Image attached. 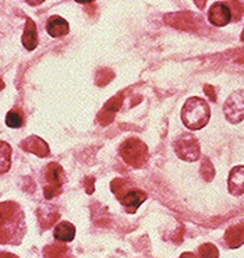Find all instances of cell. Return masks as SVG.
Returning a JSON list of instances; mask_svg holds the SVG:
<instances>
[{"instance_id": "8", "label": "cell", "mask_w": 244, "mask_h": 258, "mask_svg": "<svg viewBox=\"0 0 244 258\" xmlns=\"http://www.w3.org/2000/svg\"><path fill=\"white\" fill-rule=\"evenodd\" d=\"M147 192L138 188H129L127 191L119 198V201L121 205L125 207L126 211L129 214H136V211L138 210V207L143 204L144 201L147 200Z\"/></svg>"}, {"instance_id": "3", "label": "cell", "mask_w": 244, "mask_h": 258, "mask_svg": "<svg viewBox=\"0 0 244 258\" xmlns=\"http://www.w3.org/2000/svg\"><path fill=\"white\" fill-rule=\"evenodd\" d=\"M120 155L131 168L141 169L148 161V147L141 140L130 137L120 145Z\"/></svg>"}, {"instance_id": "10", "label": "cell", "mask_w": 244, "mask_h": 258, "mask_svg": "<svg viewBox=\"0 0 244 258\" xmlns=\"http://www.w3.org/2000/svg\"><path fill=\"white\" fill-rule=\"evenodd\" d=\"M121 102H123V95H116L113 98H110L107 103L102 108V110L98 114V120L101 123L102 126H106L110 121L114 119V114L119 110L120 106H121Z\"/></svg>"}, {"instance_id": "17", "label": "cell", "mask_w": 244, "mask_h": 258, "mask_svg": "<svg viewBox=\"0 0 244 258\" xmlns=\"http://www.w3.org/2000/svg\"><path fill=\"white\" fill-rule=\"evenodd\" d=\"M24 113L23 110L18 108H14L12 110H9L6 114V124L10 128H20L24 126Z\"/></svg>"}, {"instance_id": "23", "label": "cell", "mask_w": 244, "mask_h": 258, "mask_svg": "<svg viewBox=\"0 0 244 258\" xmlns=\"http://www.w3.org/2000/svg\"><path fill=\"white\" fill-rule=\"evenodd\" d=\"M3 88H5V83H3V81L0 80V91L3 90Z\"/></svg>"}, {"instance_id": "9", "label": "cell", "mask_w": 244, "mask_h": 258, "mask_svg": "<svg viewBox=\"0 0 244 258\" xmlns=\"http://www.w3.org/2000/svg\"><path fill=\"white\" fill-rule=\"evenodd\" d=\"M20 147L24 151H27V152L35 154L39 158H45V156H48L50 154L49 145L42 138L38 137V136H30L28 138L23 140Z\"/></svg>"}, {"instance_id": "16", "label": "cell", "mask_w": 244, "mask_h": 258, "mask_svg": "<svg viewBox=\"0 0 244 258\" xmlns=\"http://www.w3.org/2000/svg\"><path fill=\"white\" fill-rule=\"evenodd\" d=\"M12 145L6 141H0V174L7 173L12 168Z\"/></svg>"}, {"instance_id": "1", "label": "cell", "mask_w": 244, "mask_h": 258, "mask_svg": "<svg viewBox=\"0 0 244 258\" xmlns=\"http://www.w3.org/2000/svg\"><path fill=\"white\" fill-rule=\"evenodd\" d=\"M27 232L23 208L14 201L0 203V244L18 246Z\"/></svg>"}, {"instance_id": "7", "label": "cell", "mask_w": 244, "mask_h": 258, "mask_svg": "<svg viewBox=\"0 0 244 258\" xmlns=\"http://www.w3.org/2000/svg\"><path fill=\"white\" fill-rule=\"evenodd\" d=\"M208 18L211 24L216 27H225L232 20V9L226 3H214L209 9Z\"/></svg>"}, {"instance_id": "19", "label": "cell", "mask_w": 244, "mask_h": 258, "mask_svg": "<svg viewBox=\"0 0 244 258\" xmlns=\"http://www.w3.org/2000/svg\"><path fill=\"white\" fill-rule=\"evenodd\" d=\"M219 252L216 250V247L214 244H203L200 247V257L201 258H218Z\"/></svg>"}, {"instance_id": "12", "label": "cell", "mask_w": 244, "mask_h": 258, "mask_svg": "<svg viewBox=\"0 0 244 258\" xmlns=\"http://www.w3.org/2000/svg\"><path fill=\"white\" fill-rule=\"evenodd\" d=\"M46 31L52 38H60V36H66L70 32V27L65 18H62L60 16H52L48 18Z\"/></svg>"}, {"instance_id": "24", "label": "cell", "mask_w": 244, "mask_h": 258, "mask_svg": "<svg viewBox=\"0 0 244 258\" xmlns=\"http://www.w3.org/2000/svg\"><path fill=\"white\" fill-rule=\"evenodd\" d=\"M241 39H243V41H244V31H243V35H241Z\"/></svg>"}, {"instance_id": "11", "label": "cell", "mask_w": 244, "mask_h": 258, "mask_svg": "<svg viewBox=\"0 0 244 258\" xmlns=\"http://www.w3.org/2000/svg\"><path fill=\"white\" fill-rule=\"evenodd\" d=\"M227 188L233 196H243L244 194V166H236L229 173Z\"/></svg>"}, {"instance_id": "2", "label": "cell", "mask_w": 244, "mask_h": 258, "mask_svg": "<svg viewBox=\"0 0 244 258\" xmlns=\"http://www.w3.org/2000/svg\"><path fill=\"white\" fill-rule=\"evenodd\" d=\"M211 109L207 101L198 96L189 98L181 109V120L190 130H201L208 124Z\"/></svg>"}, {"instance_id": "15", "label": "cell", "mask_w": 244, "mask_h": 258, "mask_svg": "<svg viewBox=\"0 0 244 258\" xmlns=\"http://www.w3.org/2000/svg\"><path fill=\"white\" fill-rule=\"evenodd\" d=\"M225 240L227 246L230 248H237L244 243V225H234L232 228H229L225 234Z\"/></svg>"}, {"instance_id": "6", "label": "cell", "mask_w": 244, "mask_h": 258, "mask_svg": "<svg viewBox=\"0 0 244 258\" xmlns=\"http://www.w3.org/2000/svg\"><path fill=\"white\" fill-rule=\"evenodd\" d=\"M223 113L233 124H237L244 119V90L236 91L227 98L223 106Z\"/></svg>"}, {"instance_id": "22", "label": "cell", "mask_w": 244, "mask_h": 258, "mask_svg": "<svg viewBox=\"0 0 244 258\" xmlns=\"http://www.w3.org/2000/svg\"><path fill=\"white\" fill-rule=\"evenodd\" d=\"M180 258H197L193 252H185V254H181Z\"/></svg>"}, {"instance_id": "21", "label": "cell", "mask_w": 244, "mask_h": 258, "mask_svg": "<svg viewBox=\"0 0 244 258\" xmlns=\"http://www.w3.org/2000/svg\"><path fill=\"white\" fill-rule=\"evenodd\" d=\"M0 258H18L17 255H14L12 252L7 251H0Z\"/></svg>"}, {"instance_id": "20", "label": "cell", "mask_w": 244, "mask_h": 258, "mask_svg": "<svg viewBox=\"0 0 244 258\" xmlns=\"http://www.w3.org/2000/svg\"><path fill=\"white\" fill-rule=\"evenodd\" d=\"M67 252V248L65 246H50L45 250V254L48 258H63Z\"/></svg>"}, {"instance_id": "14", "label": "cell", "mask_w": 244, "mask_h": 258, "mask_svg": "<svg viewBox=\"0 0 244 258\" xmlns=\"http://www.w3.org/2000/svg\"><path fill=\"white\" fill-rule=\"evenodd\" d=\"M53 236L56 240L62 241V243H69V241L74 240L76 236V228L74 225L70 222H59L56 225V228L53 230Z\"/></svg>"}, {"instance_id": "5", "label": "cell", "mask_w": 244, "mask_h": 258, "mask_svg": "<svg viewBox=\"0 0 244 258\" xmlns=\"http://www.w3.org/2000/svg\"><path fill=\"white\" fill-rule=\"evenodd\" d=\"M174 151L180 159L194 162L200 158V143L193 134H181L174 141Z\"/></svg>"}, {"instance_id": "4", "label": "cell", "mask_w": 244, "mask_h": 258, "mask_svg": "<svg viewBox=\"0 0 244 258\" xmlns=\"http://www.w3.org/2000/svg\"><path fill=\"white\" fill-rule=\"evenodd\" d=\"M43 196L52 200L62 192V187L66 180V174L59 163L52 162L43 170Z\"/></svg>"}, {"instance_id": "13", "label": "cell", "mask_w": 244, "mask_h": 258, "mask_svg": "<svg viewBox=\"0 0 244 258\" xmlns=\"http://www.w3.org/2000/svg\"><path fill=\"white\" fill-rule=\"evenodd\" d=\"M21 42H23L27 50H34L38 46V31H36L35 23L31 18H27Z\"/></svg>"}, {"instance_id": "18", "label": "cell", "mask_w": 244, "mask_h": 258, "mask_svg": "<svg viewBox=\"0 0 244 258\" xmlns=\"http://www.w3.org/2000/svg\"><path fill=\"white\" fill-rule=\"evenodd\" d=\"M110 188H112L113 194L119 200L130 188V183H129V180H126V179H114L112 181V184H110Z\"/></svg>"}]
</instances>
